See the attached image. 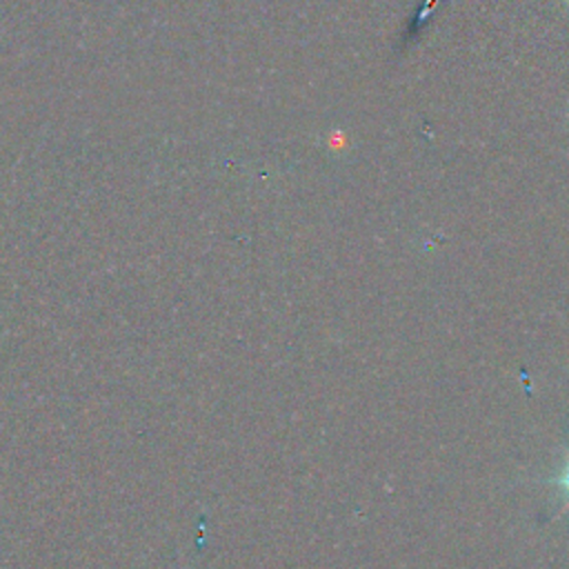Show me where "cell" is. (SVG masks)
Listing matches in <instances>:
<instances>
[{"label": "cell", "instance_id": "6da1fadb", "mask_svg": "<svg viewBox=\"0 0 569 569\" xmlns=\"http://www.w3.org/2000/svg\"><path fill=\"white\" fill-rule=\"evenodd\" d=\"M549 482L556 485V487H560V491H562V496H565V505L569 507V453H567V458H565V465H562L560 473L553 476Z\"/></svg>", "mask_w": 569, "mask_h": 569}]
</instances>
